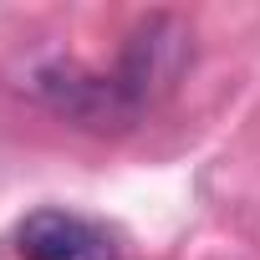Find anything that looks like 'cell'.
I'll return each mask as SVG.
<instances>
[{
  "mask_svg": "<svg viewBox=\"0 0 260 260\" xmlns=\"http://www.w3.org/2000/svg\"><path fill=\"white\" fill-rule=\"evenodd\" d=\"M184 56H189V31L179 16H148L122 46V61L112 72L117 92L127 97V107H148L158 92L174 87V77L184 72Z\"/></svg>",
  "mask_w": 260,
  "mask_h": 260,
  "instance_id": "1",
  "label": "cell"
},
{
  "mask_svg": "<svg viewBox=\"0 0 260 260\" xmlns=\"http://www.w3.org/2000/svg\"><path fill=\"white\" fill-rule=\"evenodd\" d=\"M21 260H117V240L72 209H36L16 230Z\"/></svg>",
  "mask_w": 260,
  "mask_h": 260,
  "instance_id": "2",
  "label": "cell"
}]
</instances>
